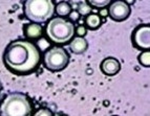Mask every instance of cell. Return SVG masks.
Here are the masks:
<instances>
[{"instance_id":"cell-1","label":"cell","mask_w":150,"mask_h":116,"mask_svg":"<svg viewBox=\"0 0 150 116\" xmlns=\"http://www.w3.org/2000/svg\"><path fill=\"white\" fill-rule=\"evenodd\" d=\"M3 61L13 72L26 74L37 69L41 62V56L34 43L26 40H16L6 47Z\"/></svg>"},{"instance_id":"cell-2","label":"cell","mask_w":150,"mask_h":116,"mask_svg":"<svg viewBox=\"0 0 150 116\" xmlns=\"http://www.w3.org/2000/svg\"><path fill=\"white\" fill-rule=\"evenodd\" d=\"M45 32L52 42L64 44L73 39L75 34V25L64 18L56 17L50 19L47 23Z\"/></svg>"},{"instance_id":"cell-3","label":"cell","mask_w":150,"mask_h":116,"mask_svg":"<svg viewBox=\"0 0 150 116\" xmlns=\"http://www.w3.org/2000/svg\"><path fill=\"white\" fill-rule=\"evenodd\" d=\"M23 11L28 20L36 23H43L53 17L55 5L53 0H25Z\"/></svg>"},{"instance_id":"cell-4","label":"cell","mask_w":150,"mask_h":116,"mask_svg":"<svg viewBox=\"0 0 150 116\" xmlns=\"http://www.w3.org/2000/svg\"><path fill=\"white\" fill-rule=\"evenodd\" d=\"M0 109L3 116H28L32 114L33 107L24 94L13 93L5 97Z\"/></svg>"},{"instance_id":"cell-5","label":"cell","mask_w":150,"mask_h":116,"mask_svg":"<svg viewBox=\"0 0 150 116\" xmlns=\"http://www.w3.org/2000/svg\"><path fill=\"white\" fill-rule=\"evenodd\" d=\"M44 66L53 72L61 71L69 63V54L60 46H55L46 50L43 57Z\"/></svg>"},{"instance_id":"cell-6","label":"cell","mask_w":150,"mask_h":116,"mask_svg":"<svg viewBox=\"0 0 150 116\" xmlns=\"http://www.w3.org/2000/svg\"><path fill=\"white\" fill-rule=\"evenodd\" d=\"M132 44L139 49L148 50L150 47V26L149 25H140L132 32Z\"/></svg>"},{"instance_id":"cell-7","label":"cell","mask_w":150,"mask_h":116,"mask_svg":"<svg viewBox=\"0 0 150 116\" xmlns=\"http://www.w3.org/2000/svg\"><path fill=\"white\" fill-rule=\"evenodd\" d=\"M130 13H131L130 6L124 0H115V2L111 3L108 10V15L110 16V18L118 22L127 19Z\"/></svg>"},{"instance_id":"cell-8","label":"cell","mask_w":150,"mask_h":116,"mask_svg":"<svg viewBox=\"0 0 150 116\" xmlns=\"http://www.w3.org/2000/svg\"><path fill=\"white\" fill-rule=\"evenodd\" d=\"M121 69V64L115 58H106L101 63V71L105 75L113 77Z\"/></svg>"},{"instance_id":"cell-9","label":"cell","mask_w":150,"mask_h":116,"mask_svg":"<svg viewBox=\"0 0 150 116\" xmlns=\"http://www.w3.org/2000/svg\"><path fill=\"white\" fill-rule=\"evenodd\" d=\"M88 48V43L83 37H77L73 39V41L69 43L70 51L75 54H80L85 52Z\"/></svg>"},{"instance_id":"cell-10","label":"cell","mask_w":150,"mask_h":116,"mask_svg":"<svg viewBox=\"0 0 150 116\" xmlns=\"http://www.w3.org/2000/svg\"><path fill=\"white\" fill-rule=\"evenodd\" d=\"M42 26L37 23H30L24 26V36L28 39H38L42 36Z\"/></svg>"},{"instance_id":"cell-11","label":"cell","mask_w":150,"mask_h":116,"mask_svg":"<svg viewBox=\"0 0 150 116\" xmlns=\"http://www.w3.org/2000/svg\"><path fill=\"white\" fill-rule=\"evenodd\" d=\"M101 24H102V20H101V17L98 14L87 15L85 19V25L87 26V28L91 30H96L101 26Z\"/></svg>"},{"instance_id":"cell-12","label":"cell","mask_w":150,"mask_h":116,"mask_svg":"<svg viewBox=\"0 0 150 116\" xmlns=\"http://www.w3.org/2000/svg\"><path fill=\"white\" fill-rule=\"evenodd\" d=\"M71 6L68 2H65V1H62V2H59L57 5L55 6V12L57 13L58 16L60 17H65V16H68L71 12Z\"/></svg>"},{"instance_id":"cell-13","label":"cell","mask_w":150,"mask_h":116,"mask_svg":"<svg viewBox=\"0 0 150 116\" xmlns=\"http://www.w3.org/2000/svg\"><path fill=\"white\" fill-rule=\"evenodd\" d=\"M139 62L142 66L144 67H149L150 65V52L149 50H146V51H143L140 53L138 58Z\"/></svg>"},{"instance_id":"cell-14","label":"cell","mask_w":150,"mask_h":116,"mask_svg":"<svg viewBox=\"0 0 150 116\" xmlns=\"http://www.w3.org/2000/svg\"><path fill=\"white\" fill-rule=\"evenodd\" d=\"M87 3L90 6H93V8H103L107 6L112 0H86Z\"/></svg>"},{"instance_id":"cell-15","label":"cell","mask_w":150,"mask_h":116,"mask_svg":"<svg viewBox=\"0 0 150 116\" xmlns=\"http://www.w3.org/2000/svg\"><path fill=\"white\" fill-rule=\"evenodd\" d=\"M78 13L82 16H87L91 13V6L89 4H86L84 2H81L78 4Z\"/></svg>"},{"instance_id":"cell-16","label":"cell","mask_w":150,"mask_h":116,"mask_svg":"<svg viewBox=\"0 0 150 116\" xmlns=\"http://www.w3.org/2000/svg\"><path fill=\"white\" fill-rule=\"evenodd\" d=\"M76 32H77V35L79 37H84L86 35V32H87V30H86V27L84 25H79L76 28Z\"/></svg>"},{"instance_id":"cell-17","label":"cell","mask_w":150,"mask_h":116,"mask_svg":"<svg viewBox=\"0 0 150 116\" xmlns=\"http://www.w3.org/2000/svg\"><path fill=\"white\" fill-rule=\"evenodd\" d=\"M36 116H39V115H47V116H50L53 115V113L48 110V109H40L38 112H36L35 113Z\"/></svg>"},{"instance_id":"cell-18","label":"cell","mask_w":150,"mask_h":116,"mask_svg":"<svg viewBox=\"0 0 150 116\" xmlns=\"http://www.w3.org/2000/svg\"><path fill=\"white\" fill-rule=\"evenodd\" d=\"M68 16H69V18L73 20V21H78L79 18H80V14H79L78 12H76V11H71Z\"/></svg>"},{"instance_id":"cell-19","label":"cell","mask_w":150,"mask_h":116,"mask_svg":"<svg viewBox=\"0 0 150 116\" xmlns=\"http://www.w3.org/2000/svg\"><path fill=\"white\" fill-rule=\"evenodd\" d=\"M100 17H107L108 16V10L107 8H101L100 10Z\"/></svg>"},{"instance_id":"cell-20","label":"cell","mask_w":150,"mask_h":116,"mask_svg":"<svg viewBox=\"0 0 150 116\" xmlns=\"http://www.w3.org/2000/svg\"><path fill=\"white\" fill-rule=\"evenodd\" d=\"M124 1H125V2L129 5V6H130V5L134 4V2H135V0H124Z\"/></svg>"},{"instance_id":"cell-21","label":"cell","mask_w":150,"mask_h":116,"mask_svg":"<svg viewBox=\"0 0 150 116\" xmlns=\"http://www.w3.org/2000/svg\"><path fill=\"white\" fill-rule=\"evenodd\" d=\"M2 89V85H1V82H0V90Z\"/></svg>"}]
</instances>
